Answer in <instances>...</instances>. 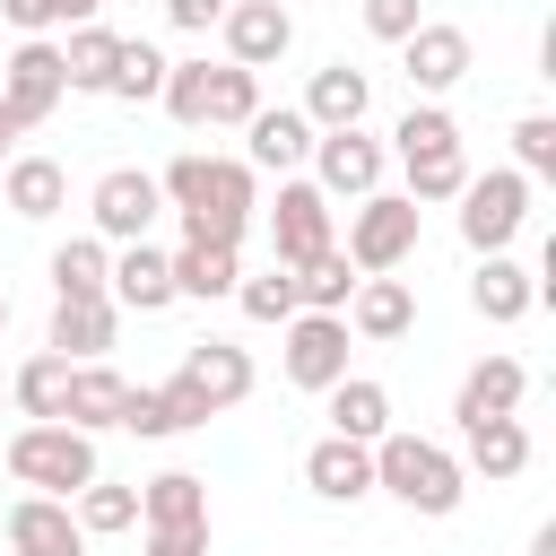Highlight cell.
<instances>
[{
    "label": "cell",
    "mask_w": 556,
    "mask_h": 556,
    "mask_svg": "<svg viewBox=\"0 0 556 556\" xmlns=\"http://www.w3.org/2000/svg\"><path fill=\"white\" fill-rule=\"evenodd\" d=\"M400 70H408V96H417V104H443V96L469 78V35L443 26V17H426V26L400 43Z\"/></svg>",
    "instance_id": "obj_11"
},
{
    "label": "cell",
    "mask_w": 556,
    "mask_h": 556,
    "mask_svg": "<svg viewBox=\"0 0 556 556\" xmlns=\"http://www.w3.org/2000/svg\"><path fill=\"white\" fill-rule=\"evenodd\" d=\"M9 139H26V122H17L9 104H0V148H9Z\"/></svg>",
    "instance_id": "obj_47"
},
{
    "label": "cell",
    "mask_w": 556,
    "mask_h": 556,
    "mask_svg": "<svg viewBox=\"0 0 556 556\" xmlns=\"http://www.w3.org/2000/svg\"><path fill=\"white\" fill-rule=\"evenodd\" d=\"M0 17H9L17 43H26V35H52V26H61V0H0Z\"/></svg>",
    "instance_id": "obj_43"
},
{
    "label": "cell",
    "mask_w": 556,
    "mask_h": 556,
    "mask_svg": "<svg viewBox=\"0 0 556 556\" xmlns=\"http://www.w3.org/2000/svg\"><path fill=\"white\" fill-rule=\"evenodd\" d=\"M278 365H287L295 391H330V382L348 374V321H339V313H295V321L278 330Z\"/></svg>",
    "instance_id": "obj_10"
},
{
    "label": "cell",
    "mask_w": 556,
    "mask_h": 556,
    "mask_svg": "<svg viewBox=\"0 0 556 556\" xmlns=\"http://www.w3.org/2000/svg\"><path fill=\"white\" fill-rule=\"evenodd\" d=\"M87 217H96V235H104V243H148V226L165 217V191H156V174H148V165H113V174H96Z\"/></svg>",
    "instance_id": "obj_6"
},
{
    "label": "cell",
    "mask_w": 556,
    "mask_h": 556,
    "mask_svg": "<svg viewBox=\"0 0 556 556\" xmlns=\"http://www.w3.org/2000/svg\"><path fill=\"white\" fill-rule=\"evenodd\" d=\"M460 148V122L443 113V104H408L400 122H391V156L400 165H417V156H452Z\"/></svg>",
    "instance_id": "obj_33"
},
{
    "label": "cell",
    "mask_w": 556,
    "mask_h": 556,
    "mask_svg": "<svg viewBox=\"0 0 556 556\" xmlns=\"http://www.w3.org/2000/svg\"><path fill=\"white\" fill-rule=\"evenodd\" d=\"M165 269H174V304L182 295L191 304H217L243 278V243H182V252H165Z\"/></svg>",
    "instance_id": "obj_24"
},
{
    "label": "cell",
    "mask_w": 556,
    "mask_h": 556,
    "mask_svg": "<svg viewBox=\"0 0 556 556\" xmlns=\"http://www.w3.org/2000/svg\"><path fill=\"white\" fill-rule=\"evenodd\" d=\"M61 208H70V174H61L52 156H17V165H9V217L43 226V217H61Z\"/></svg>",
    "instance_id": "obj_31"
},
{
    "label": "cell",
    "mask_w": 556,
    "mask_h": 556,
    "mask_svg": "<svg viewBox=\"0 0 556 556\" xmlns=\"http://www.w3.org/2000/svg\"><path fill=\"white\" fill-rule=\"evenodd\" d=\"M104 278H113V243L104 235L52 243V295H104Z\"/></svg>",
    "instance_id": "obj_32"
},
{
    "label": "cell",
    "mask_w": 556,
    "mask_h": 556,
    "mask_svg": "<svg viewBox=\"0 0 556 556\" xmlns=\"http://www.w3.org/2000/svg\"><path fill=\"white\" fill-rule=\"evenodd\" d=\"M417 226H426V208L408 200V191H365L356 208H348V269L356 278H391L408 252H417Z\"/></svg>",
    "instance_id": "obj_4"
},
{
    "label": "cell",
    "mask_w": 556,
    "mask_h": 556,
    "mask_svg": "<svg viewBox=\"0 0 556 556\" xmlns=\"http://www.w3.org/2000/svg\"><path fill=\"white\" fill-rule=\"evenodd\" d=\"M0 330H9V287H0Z\"/></svg>",
    "instance_id": "obj_49"
},
{
    "label": "cell",
    "mask_w": 556,
    "mask_h": 556,
    "mask_svg": "<svg viewBox=\"0 0 556 556\" xmlns=\"http://www.w3.org/2000/svg\"><path fill=\"white\" fill-rule=\"evenodd\" d=\"M321 400H330V434H339V443H382V434H391V391H382L374 374H339Z\"/></svg>",
    "instance_id": "obj_25"
},
{
    "label": "cell",
    "mask_w": 556,
    "mask_h": 556,
    "mask_svg": "<svg viewBox=\"0 0 556 556\" xmlns=\"http://www.w3.org/2000/svg\"><path fill=\"white\" fill-rule=\"evenodd\" d=\"M0 408H9V374H0Z\"/></svg>",
    "instance_id": "obj_50"
},
{
    "label": "cell",
    "mask_w": 556,
    "mask_h": 556,
    "mask_svg": "<svg viewBox=\"0 0 556 556\" xmlns=\"http://www.w3.org/2000/svg\"><path fill=\"white\" fill-rule=\"evenodd\" d=\"M139 556H208V530H148Z\"/></svg>",
    "instance_id": "obj_45"
},
{
    "label": "cell",
    "mask_w": 556,
    "mask_h": 556,
    "mask_svg": "<svg viewBox=\"0 0 556 556\" xmlns=\"http://www.w3.org/2000/svg\"><path fill=\"white\" fill-rule=\"evenodd\" d=\"M191 426H208V408H200L182 382H130V400H122V434H139V443H174V434H191Z\"/></svg>",
    "instance_id": "obj_19"
},
{
    "label": "cell",
    "mask_w": 556,
    "mask_h": 556,
    "mask_svg": "<svg viewBox=\"0 0 556 556\" xmlns=\"http://www.w3.org/2000/svg\"><path fill=\"white\" fill-rule=\"evenodd\" d=\"M61 96H70V78H61V43H52V35H26V43L0 61V104L35 130V122H52Z\"/></svg>",
    "instance_id": "obj_9"
},
{
    "label": "cell",
    "mask_w": 556,
    "mask_h": 556,
    "mask_svg": "<svg viewBox=\"0 0 556 556\" xmlns=\"http://www.w3.org/2000/svg\"><path fill=\"white\" fill-rule=\"evenodd\" d=\"M374 495H391V504H408L417 521H443V513H460V495H469V469H460V452H443V443H426V434H382L374 443Z\"/></svg>",
    "instance_id": "obj_2"
},
{
    "label": "cell",
    "mask_w": 556,
    "mask_h": 556,
    "mask_svg": "<svg viewBox=\"0 0 556 556\" xmlns=\"http://www.w3.org/2000/svg\"><path fill=\"white\" fill-rule=\"evenodd\" d=\"M70 521H78L87 539H113V530H130V521H139V486L96 478V486H78V495H70Z\"/></svg>",
    "instance_id": "obj_35"
},
{
    "label": "cell",
    "mask_w": 556,
    "mask_h": 556,
    "mask_svg": "<svg viewBox=\"0 0 556 556\" xmlns=\"http://www.w3.org/2000/svg\"><path fill=\"white\" fill-rule=\"evenodd\" d=\"M9 478L26 486V495H78V486H96L104 478V460H96V434H78V426H17L9 434Z\"/></svg>",
    "instance_id": "obj_3"
},
{
    "label": "cell",
    "mask_w": 556,
    "mask_h": 556,
    "mask_svg": "<svg viewBox=\"0 0 556 556\" xmlns=\"http://www.w3.org/2000/svg\"><path fill=\"white\" fill-rule=\"evenodd\" d=\"M304 156H313V122H304L295 104H261V113L243 122V165H252V174H278V182H287Z\"/></svg>",
    "instance_id": "obj_17"
},
{
    "label": "cell",
    "mask_w": 556,
    "mask_h": 556,
    "mask_svg": "<svg viewBox=\"0 0 556 556\" xmlns=\"http://www.w3.org/2000/svg\"><path fill=\"white\" fill-rule=\"evenodd\" d=\"M460 469L469 478H486V486H504V478H521L530 469V426L521 417H486V426H460Z\"/></svg>",
    "instance_id": "obj_26"
},
{
    "label": "cell",
    "mask_w": 556,
    "mask_h": 556,
    "mask_svg": "<svg viewBox=\"0 0 556 556\" xmlns=\"http://www.w3.org/2000/svg\"><path fill=\"white\" fill-rule=\"evenodd\" d=\"M530 400V365L521 356H478L452 391V426H486V417H521Z\"/></svg>",
    "instance_id": "obj_14"
},
{
    "label": "cell",
    "mask_w": 556,
    "mask_h": 556,
    "mask_svg": "<svg viewBox=\"0 0 556 556\" xmlns=\"http://www.w3.org/2000/svg\"><path fill=\"white\" fill-rule=\"evenodd\" d=\"M348 295H356V269H348V252L330 243V252H313L304 269H295V304L304 313H348Z\"/></svg>",
    "instance_id": "obj_34"
},
{
    "label": "cell",
    "mask_w": 556,
    "mask_h": 556,
    "mask_svg": "<svg viewBox=\"0 0 556 556\" xmlns=\"http://www.w3.org/2000/svg\"><path fill=\"white\" fill-rule=\"evenodd\" d=\"M382 165H391V148H382L374 130H313V191H321V200H365V191H382Z\"/></svg>",
    "instance_id": "obj_7"
},
{
    "label": "cell",
    "mask_w": 556,
    "mask_h": 556,
    "mask_svg": "<svg viewBox=\"0 0 556 556\" xmlns=\"http://www.w3.org/2000/svg\"><path fill=\"white\" fill-rule=\"evenodd\" d=\"M113 0H61V26H87V17H104Z\"/></svg>",
    "instance_id": "obj_46"
},
{
    "label": "cell",
    "mask_w": 556,
    "mask_h": 556,
    "mask_svg": "<svg viewBox=\"0 0 556 556\" xmlns=\"http://www.w3.org/2000/svg\"><path fill=\"white\" fill-rule=\"evenodd\" d=\"M9 556H87V530L70 521L61 495H17L9 504Z\"/></svg>",
    "instance_id": "obj_20"
},
{
    "label": "cell",
    "mask_w": 556,
    "mask_h": 556,
    "mask_svg": "<svg viewBox=\"0 0 556 556\" xmlns=\"http://www.w3.org/2000/svg\"><path fill=\"white\" fill-rule=\"evenodd\" d=\"M122 400H130V382H122L113 365H70L61 426H78V434H113V426H122Z\"/></svg>",
    "instance_id": "obj_27"
},
{
    "label": "cell",
    "mask_w": 556,
    "mask_h": 556,
    "mask_svg": "<svg viewBox=\"0 0 556 556\" xmlns=\"http://www.w3.org/2000/svg\"><path fill=\"white\" fill-rule=\"evenodd\" d=\"M61 400H70V356H26L17 374H9V408L26 417V426H61Z\"/></svg>",
    "instance_id": "obj_29"
},
{
    "label": "cell",
    "mask_w": 556,
    "mask_h": 556,
    "mask_svg": "<svg viewBox=\"0 0 556 556\" xmlns=\"http://www.w3.org/2000/svg\"><path fill=\"white\" fill-rule=\"evenodd\" d=\"M295 113H304L313 130H365V113H374V78H365L356 61H321Z\"/></svg>",
    "instance_id": "obj_16"
},
{
    "label": "cell",
    "mask_w": 556,
    "mask_h": 556,
    "mask_svg": "<svg viewBox=\"0 0 556 556\" xmlns=\"http://www.w3.org/2000/svg\"><path fill=\"white\" fill-rule=\"evenodd\" d=\"M252 113H261V70H235V61H217V70H208V122L243 130Z\"/></svg>",
    "instance_id": "obj_39"
},
{
    "label": "cell",
    "mask_w": 556,
    "mask_h": 556,
    "mask_svg": "<svg viewBox=\"0 0 556 556\" xmlns=\"http://www.w3.org/2000/svg\"><path fill=\"white\" fill-rule=\"evenodd\" d=\"M113 330H122L113 295H52V330H43V348L70 356V365H104Z\"/></svg>",
    "instance_id": "obj_15"
},
{
    "label": "cell",
    "mask_w": 556,
    "mask_h": 556,
    "mask_svg": "<svg viewBox=\"0 0 556 556\" xmlns=\"http://www.w3.org/2000/svg\"><path fill=\"white\" fill-rule=\"evenodd\" d=\"M330 243H339L330 200H321L304 174H287V182H278V208H269V261H278V269H304V261L330 252Z\"/></svg>",
    "instance_id": "obj_8"
},
{
    "label": "cell",
    "mask_w": 556,
    "mask_h": 556,
    "mask_svg": "<svg viewBox=\"0 0 556 556\" xmlns=\"http://www.w3.org/2000/svg\"><path fill=\"white\" fill-rule=\"evenodd\" d=\"M513 174L521 182H547L556 174V113H521L513 122Z\"/></svg>",
    "instance_id": "obj_40"
},
{
    "label": "cell",
    "mask_w": 556,
    "mask_h": 556,
    "mask_svg": "<svg viewBox=\"0 0 556 556\" xmlns=\"http://www.w3.org/2000/svg\"><path fill=\"white\" fill-rule=\"evenodd\" d=\"M530 556H556V521H547V530H539V539H530Z\"/></svg>",
    "instance_id": "obj_48"
},
{
    "label": "cell",
    "mask_w": 556,
    "mask_h": 556,
    "mask_svg": "<svg viewBox=\"0 0 556 556\" xmlns=\"http://www.w3.org/2000/svg\"><path fill=\"white\" fill-rule=\"evenodd\" d=\"M530 226V182L513 174V165H486V174H469L460 182V243L486 261V252H504L513 235Z\"/></svg>",
    "instance_id": "obj_5"
},
{
    "label": "cell",
    "mask_w": 556,
    "mask_h": 556,
    "mask_svg": "<svg viewBox=\"0 0 556 556\" xmlns=\"http://www.w3.org/2000/svg\"><path fill=\"white\" fill-rule=\"evenodd\" d=\"M113 313H165L174 304V269L156 243H113V278H104Z\"/></svg>",
    "instance_id": "obj_21"
},
{
    "label": "cell",
    "mask_w": 556,
    "mask_h": 556,
    "mask_svg": "<svg viewBox=\"0 0 556 556\" xmlns=\"http://www.w3.org/2000/svg\"><path fill=\"white\" fill-rule=\"evenodd\" d=\"M417 26H426L417 0H365V35H374V43H408Z\"/></svg>",
    "instance_id": "obj_42"
},
{
    "label": "cell",
    "mask_w": 556,
    "mask_h": 556,
    "mask_svg": "<svg viewBox=\"0 0 556 556\" xmlns=\"http://www.w3.org/2000/svg\"><path fill=\"white\" fill-rule=\"evenodd\" d=\"M156 87H165V52H156V43H139V35H122L104 96H122V104H156Z\"/></svg>",
    "instance_id": "obj_36"
},
{
    "label": "cell",
    "mask_w": 556,
    "mask_h": 556,
    "mask_svg": "<svg viewBox=\"0 0 556 556\" xmlns=\"http://www.w3.org/2000/svg\"><path fill=\"white\" fill-rule=\"evenodd\" d=\"M400 174H408V200H417V208H434V200H460L469 156L452 148V156H417V165H400Z\"/></svg>",
    "instance_id": "obj_41"
},
{
    "label": "cell",
    "mask_w": 556,
    "mask_h": 556,
    "mask_svg": "<svg viewBox=\"0 0 556 556\" xmlns=\"http://www.w3.org/2000/svg\"><path fill=\"white\" fill-rule=\"evenodd\" d=\"M226 17V0H165V26H182V35H208Z\"/></svg>",
    "instance_id": "obj_44"
},
{
    "label": "cell",
    "mask_w": 556,
    "mask_h": 556,
    "mask_svg": "<svg viewBox=\"0 0 556 556\" xmlns=\"http://www.w3.org/2000/svg\"><path fill=\"white\" fill-rule=\"evenodd\" d=\"M530 304H539V269H521L513 252H486V261H478V278H469V313L504 330V321H521Z\"/></svg>",
    "instance_id": "obj_23"
},
{
    "label": "cell",
    "mask_w": 556,
    "mask_h": 556,
    "mask_svg": "<svg viewBox=\"0 0 556 556\" xmlns=\"http://www.w3.org/2000/svg\"><path fill=\"white\" fill-rule=\"evenodd\" d=\"M174 382H182L208 417H226V408H243V400H252V356H243L235 339H200V348H182Z\"/></svg>",
    "instance_id": "obj_12"
},
{
    "label": "cell",
    "mask_w": 556,
    "mask_h": 556,
    "mask_svg": "<svg viewBox=\"0 0 556 556\" xmlns=\"http://www.w3.org/2000/svg\"><path fill=\"white\" fill-rule=\"evenodd\" d=\"M348 339H374V348H391V339H408L417 330V287L408 278H356V295H348Z\"/></svg>",
    "instance_id": "obj_18"
},
{
    "label": "cell",
    "mask_w": 556,
    "mask_h": 556,
    "mask_svg": "<svg viewBox=\"0 0 556 556\" xmlns=\"http://www.w3.org/2000/svg\"><path fill=\"white\" fill-rule=\"evenodd\" d=\"M113 52H122V35H113L104 17L70 26V35H61V78H70V96H104V78H113Z\"/></svg>",
    "instance_id": "obj_30"
},
{
    "label": "cell",
    "mask_w": 556,
    "mask_h": 556,
    "mask_svg": "<svg viewBox=\"0 0 556 556\" xmlns=\"http://www.w3.org/2000/svg\"><path fill=\"white\" fill-rule=\"evenodd\" d=\"M156 104L182 122V130H208V61H165V87Z\"/></svg>",
    "instance_id": "obj_38"
},
{
    "label": "cell",
    "mask_w": 556,
    "mask_h": 556,
    "mask_svg": "<svg viewBox=\"0 0 556 556\" xmlns=\"http://www.w3.org/2000/svg\"><path fill=\"white\" fill-rule=\"evenodd\" d=\"M235 304H243V321H269V330H287L304 304H295V269H261V278H235Z\"/></svg>",
    "instance_id": "obj_37"
},
{
    "label": "cell",
    "mask_w": 556,
    "mask_h": 556,
    "mask_svg": "<svg viewBox=\"0 0 556 556\" xmlns=\"http://www.w3.org/2000/svg\"><path fill=\"white\" fill-rule=\"evenodd\" d=\"M217 35H226V61H235V70H269V61H287V43H295V17H287V0H226Z\"/></svg>",
    "instance_id": "obj_13"
},
{
    "label": "cell",
    "mask_w": 556,
    "mask_h": 556,
    "mask_svg": "<svg viewBox=\"0 0 556 556\" xmlns=\"http://www.w3.org/2000/svg\"><path fill=\"white\" fill-rule=\"evenodd\" d=\"M304 486H313L321 504H365V495H374V443L321 434V443L304 452Z\"/></svg>",
    "instance_id": "obj_22"
},
{
    "label": "cell",
    "mask_w": 556,
    "mask_h": 556,
    "mask_svg": "<svg viewBox=\"0 0 556 556\" xmlns=\"http://www.w3.org/2000/svg\"><path fill=\"white\" fill-rule=\"evenodd\" d=\"M156 191L182 217V243H243L252 235V208H261V174L243 156H200V148H182L156 174Z\"/></svg>",
    "instance_id": "obj_1"
},
{
    "label": "cell",
    "mask_w": 556,
    "mask_h": 556,
    "mask_svg": "<svg viewBox=\"0 0 556 556\" xmlns=\"http://www.w3.org/2000/svg\"><path fill=\"white\" fill-rule=\"evenodd\" d=\"M139 521H148V530H208V478L156 469V478L139 486Z\"/></svg>",
    "instance_id": "obj_28"
}]
</instances>
